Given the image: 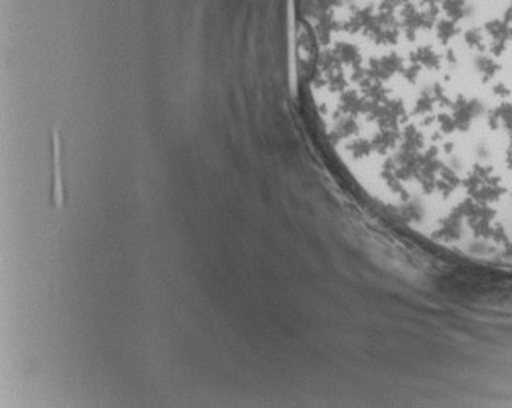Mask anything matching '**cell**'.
<instances>
[{
  "mask_svg": "<svg viewBox=\"0 0 512 408\" xmlns=\"http://www.w3.org/2000/svg\"><path fill=\"white\" fill-rule=\"evenodd\" d=\"M360 133L394 195L512 229V0H338Z\"/></svg>",
  "mask_w": 512,
  "mask_h": 408,
  "instance_id": "cell-1",
  "label": "cell"
}]
</instances>
